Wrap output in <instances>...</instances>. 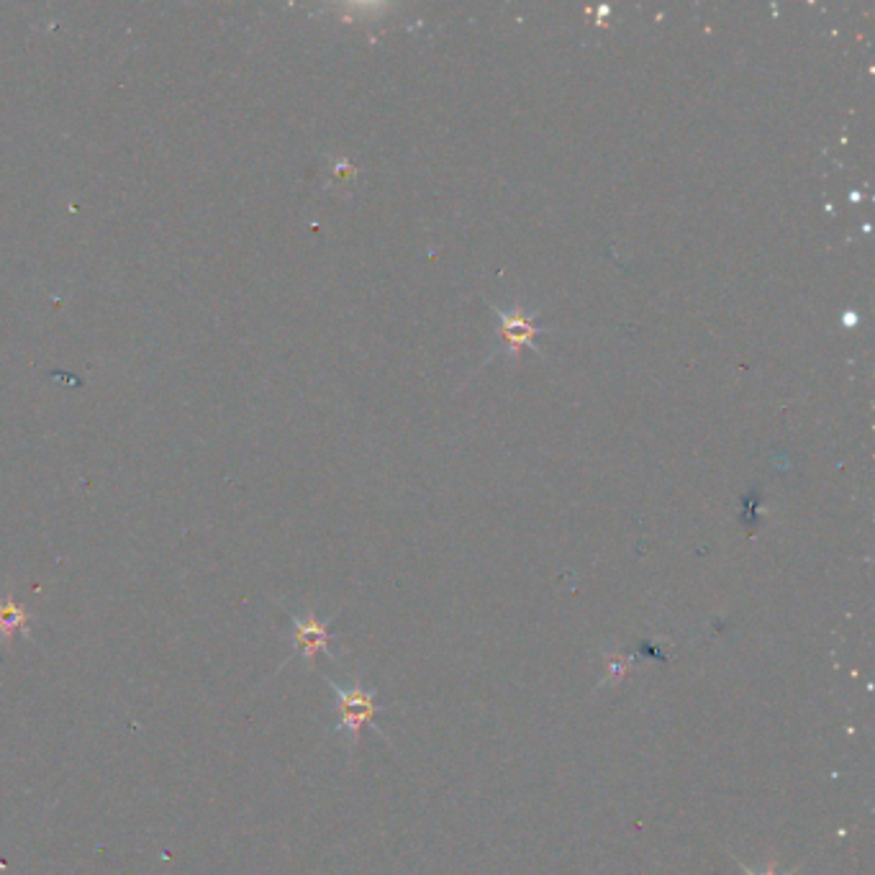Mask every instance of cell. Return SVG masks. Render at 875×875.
I'll return each instance as SVG.
<instances>
[{"mask_svg": "<svg viewBox=\"0 0 875 875\" xmlns=\"http://www.w3.org/2000/svg\"><path fill=\"white\" fill-rule=\"evenodd\" d=\"M737 865H740L742 875H796V870H786V873H778L775 863H770L768 870H763V873H757V870H752L750 865H745V863H742V860H737Z\"/></svg>", "mask_w": 875, "mask_h": 875, "instance_id": "obj_6", "label": "cell"}, {"mask_svg": "<svg viewBox=\"0 0 875 875\" xmlns=\"http://www.w3.org/2000/svg\"><path fill=\"white\" fill-rule=\"evenodd\" d=\"M604 663H606V678L609 680H621L629 673L627 655H616V652H611V655L604 657Z\"/></svg>", "mask_w": 875, "mask_h": 875, "instance_id": "obj_5", "label": "cell"}, {"mask_svg": "<svg viewBox=\"0 0 875 875\" xmlns=\"http://www.w3.org/2000/svg\"><path fill=\"white\" fill-rule=\"evenodd\" d=\"M329 624L321 621L314 611H308L303 616H293V647H296V655H303L308 663H314V657L319 652H326L332 657L329 650Z\"/></svg>", "mask_w": 875, "mask_h": 875, "instance_id": "obj_2", "label": "cell"}, {"mask_svg": "<svg viewBox=\"0 0 875 875\" xmlns=\"http://www.w3.org/2000/svg\"><path fill=\"white\" fill-rule=\"evenodd\" d=\"M498 316H501V337L511 344V352H519L521 347L534 349V337L539 329L534 326L532 316L524 311H503V308H498Z\"/></svg>", "mask_w": 875, "mask_h": 875, "instance_id": "obj_3", "label": "cell"}, {"mask_svg": "<svg viewBox=\"0 0 875 875\" xmlns=\"http://www.w3.org/2000/svg\"><path fill=\"white\" fill-rule=\"evenodd\" d=\"M326 683L332 686L334 696H337V711L339 722L334 727V732H344L349 740V747H355L360 740V732L365 724H373L375 732L383 734L375 724V716H378V693L370 691V688H362L360 683L355 686H339L332 678H326Z\"/></svg>", "mask_w": 875, "mask_h": 875, "instance_id": "obj_1", "label": "cell"}, {"mask_svg": "<svg viewBox=\"0 0 875 875\" xmlns=\"http://www.w3.org/2000/svg\"><path fill=\"white\" fill-rule=\"evenodd\" d=\"M29 624V614L13 601V596H6L0 601V639L11 642L18 632H26Z\"/></svg>", "mask_w": 875, "mask_h": 875, "instance_id": "obj_4", "label": "cell"}]
</instances>
